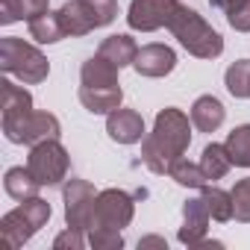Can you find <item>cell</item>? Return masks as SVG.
Wrapping results in <instances>:
<instances>
[{"mask_svg":"<svg viewBox=\"0 0 250 250\" xmlns=\"http://www.w3.org/2000/svg\"><path fill=\"white\" fill-rule=\"evenodd\" d=\"M191 145V124L188 115L183 109H162L153 121V133H147L142 139V162L153 171V174H168L171 165L177 159H183V153Z\"/></svg>","mask_w":250,"mask_h":250,"instance_id":"7a4b0ae2","label":"cell"},{"mask_svg":"<svg viewBox=\"0 0 250 250\" xmlns=\"http://www.w3.org/2000/svg\"><path fill=\"white\" fill-rule=\"evenodd\" d=\"M136 215V203L124 188H103L97 191V203H94V221L91 227H106V229H124L130 227Z\"/></svg>","mask_w":250,"mask_h":250,"instance_id":"9c48e42d","label":"cell"},{"mask_svg":"<svg viewBox=\"0 0 250 250\" xmlns=\"http://www.w3.org/2000/svg\"><path fill=\"white\" fill-rule=\"evenodd\" d=\"M229 194H232V218L241 224H250V177L238 180Z\"/></svg>","mask_w":250,"mask_h":250,"instance_id":"d4e9b609","label":"cell"},{"mask_svg":"<svg viewBox=\"0 0 250 250\" xmlns=\"http://www.w3.org/2000/svg\"><path fill=\"white\" fill-rule=\"evenodd\" d=\"M227 24H229L235 33H250V0H247L244 6L227 12Z\"/></svg>","mask_w":250,"mask_h":250,"instance_id":"83f0119b","label":"cell"},{"mask_svg":"<svg viewBox=\"0 0 250 250\" xmlns=\"http://www.w3.org/2000/svg\"><path fill=\"white\" fill-rule=\"evenodd\" d=\"M209 209L203 203V197H191L183 203V227L177 232V238L186 244V247H197L203 238H206V229H209Z\"/></svg>","mask_w":250,"mask_h":250,"instance_id":"8fae6325","label":"cell"},{"mask_svg":"<svg viewBox=\"0 0 250 250\" xmlns=\"http://www.w3.org/2000/svg\"><path fill=\"white\" fill-rule=\"evenodd\" d=\"M27 168L30 174L39 180V186H59L68 180V168H71V156L68 150L59 145V139H47L30 147L27 156Z\"/></svg>","mask_w":250,"mask_h":250,"instance_id":"52a82bcc","label":"cell"},{"mask_svg":"<svg viewBox=\"0 0 250 250\" xmlns=\"http://www.w3.org/2000/svg\"><path fill=\"white\" fill-rule=\"evenodd\" d=\"M224 85L232 97H247L250 100V59H238L227 68Z\"/></svg>","mask_w":250,"mask_h":250,"instance_id":"cb8c5ba5","label":"cell"},{"mask_svg":"<svg viewBox=\"0 0 250 250\" xmlns=\"http://www.w3.org/2000/svg\"><path fill=\"white\" fill-rule=\"evenodd\" d=\"M118 65H112L106 56H100V53H94L91 59H85L83 62V68H80V83L83 85H121L118 83Z\"/></svg>","mask_w":250,"mask_h":250,"instance_id":"9a60e30c","label":"cell"},{"mask_svg":"<svg viewBox=\"0 0 250 250\" xmlns=\"http://www.w3.org/2000/svg\"><path fill=\"white\" fill-rule=\"evenodd\" d=\"M127 24L136 33H156L168 27L177 42L197 59H218L224 53L221 33L180 0H133L127 9Z\"/></svg>","mask_w":250,"mask_h":250,"instance_id":"6da1fadb","label":"cell"},{"mask_svg":"<svg viewBox=\"0 0 250 250\" xmlns=\"http://www.w3.org/2000/svg\"><path fill=\"white\" fill-rule=\"evenodd\" d=\"M3 188L12 200H27V197H36L39 194V180L30 174V168H9L6 177H3Z\"/></svg>","mask_w":250,"mask_h":250,"instance_id":"ac0fdd59","label":"cell"},{"mask_svg":"<svg viewBox=\"0 0 250 250\" xmlns=\"http://www.w3.org/2000/svg\"><path fill=\"white\" fill-rule=\"evenodd\" d=\"M133 68H136L142 77L159 80V77H168V74L177 68V53H174L168 44H156V42H153V44L139 47Z\"/></svg>","mask_w":250,"mask_h":250,"instance_id":"30bf717a","label":"cell"},{"mask_svg":"<svg viewBox=\"0 0 250 250\" xmlns=\"http://www.w3.org/2000/svg\"><path fill=\"white\" fill-rule=\"evenodd\" d=\"M200 197H203V203H206L212 221H218V224L232 221V194H229V191H224V188L206 183V186L200 188Z\"/></svg>","mask_w":250,"mask_h":250,"instance_id":"ffe728a7","label":"cell"},{"mask_svg":"<svg viewBox=\"0 0 250 250\" xmlns=\"http://www.w3.org/2000/svg\"><path fill=\"white\" fill-rule=\"evenodd\" d=\"M30 39H36L39 44H56V42L68 39L65 27L59 21V12H44L42 18L30 21Z\"/></svg>","mask_w":250,"mask_h":250,"instance_id":"44dd1931","label":"cell"},{"mask_svg":"<svg viewBox=\"0 0 250 250\" xmlns=\"http://www.w3.org/2000/svg\"><path fill=\"white\" fill-rule=\"evenodd\" d=\"M224 145H227V150H229L232 165L250 168V124H241V127H235V130L227 136Z\"/></svg>","mask_w":250,"mask_h":250,"instance_id":"7402d4cb","label":"cell"},{"mask_svg":"<svg viewBox=\"0 0 250 250\" xmlns=\"http://www.w3.org/2000/svg\"><path fill=\"white\" fill-rule=\"evenodd\" d=\"M224 118H227V109H224V103H221L218 97H212V94L197 97L194 106H191V124H194L200 133H215L221 124H224Z\"/></svg>","mask_w":250,"mask_h":250,"instance_id":"5bb4252c","label":"cell"},{"mask_svg":"<svg viewBox=\"0 0 250 250\" xmlns=\"http://www.w3.org/2000/svg\"><path fill=\"white\" fill-rule=\"evenodd\" d=\"M62 203H65V224L85 232L91 229V221H94V203H97V191L88 180H80V177H71L65 186H62Z\"/></svg>","mask_w":250,"mask_h":250,"instance_id":"ba28073f","label":"cell"},{"mask_svg":"<svg viewBox=\"0 0 250 250\" xmlns=\"http://www.w3.org/2000/svg\"><path fill=\"white\" fill-rule=\"evenodd\" d=\"M115 18H118L115 0H68L59 9V21L68 39H80V36H88L91 30L109 27Z\"/></svg>","mask_w":250,"mask_h":250,"instance_id":"5b68a950","label":"cell"},{"mask_svg":"<svg viewBox=\"0 0 250 250\" xmlns=\"http://www.w3.org/2000/svg\"><path fill=\"white\" fill-rule=\"evenodd\" d=\"M97 53H100V56H106V59H109L112 65H118V68H127V65H133V62H136V53H139V47H136V42H133L130 36L118 33V36H109V39H103Z\"/></svg>","mask_w":250,"mask_h":250,"instance_id":"2e32d148","label":"cell"},{"mask_svg":"<svg viewBox=\"0 0 250 250\" xmlns=\"http://www.w3.org/2000/svg\"><path fill=\"white\" fill-rule=\"evenodd\" d=\"M0 106H3V118L33 112V94L24 85H15L12 80H3L0 83Z\"/></svg>","mask_w":250,"mask_h":250,"instance_id":"e0dca14e","label":"cell"},{"mask_svg":"<svg viewBox=\"0 0 250 250\" xmlns=\"http://www.w3.org/2000/svg\"><path fill=\"white\" fill-rule=\"evenodd\" d=\"M200 168L209 180H224L232 168V159H229V150L227 145H206L203 147V156H200Z\"/></svg>","mask_w":250,"mask_h":250,"instance_id":"d6986e66","label":"cell"},{"mask_svg":"<svg viewBox=\"0 0 250 250\" xmlns=\"http://www.w3.org/2000/svg\"><path fill=\"white\" fill-rule=\"evenodd\" d=\"M15 21H24V12H21V0H0V24L9 27Z\"/></svg>","mask_w":250,"mask_h":250,"instance_id":"f1b7e54d","label":"cell"},{"mask_svg":"<svg viewBox=\"0 0 250 250\" xmlns=\"http://www.w3.org/2000/svg\"><path fill=\"white\" fill-rule=\"evenodd\" d=\"M88 244H91L94 250H121V247H124V235H121V229L91 227V229H88Z\"/></svg>","mask_w":250,"mask_h":250,"instance_id":"484cf974","label":"cell"},{"mask_svg":"<svg viewBox=\"0 0 250 250\" xmlns=\"http://www.w3.org/2000/svg\"><path fill=\"white\" fill-rule=\"evenodd\" d=\"M139 247H162V250H168V241L162 235H145V238H139Z\"/></svg>","mask_w":250,"mask_h":250,"instance_id":"1f68e13d","label":"cell"},{"mask_svg":"<svg viewBox=\"0 0 250 250\" xmlns=\"http://www.w3.org/2000/svg\"><path fill=\"white\" fill-rule=\"evenodd\" d=\"M50 0H21V12H24V21H36L47 12Z\"/></svg>","mask_w":250,"mask_h":250,"instance_id":"f546056e","label":"cell"},{"mask_svg":"<svg viewBox=\"0 0 250 250\" xmlns=\"http://www.w3.org/2000/svg\"><path fill=\"white\" fill-rule=\"evenodd\" d=\"M209 3L215 6V9H221V12H232V9H238V6H244L247 0H209Z\"/></svg>","mask_w":250,"mask_h":250,"instance_id":"4dcf8cb0","label":"cell"},{"mask_svg":"<svg viewBox=\"0 0 250 250\" xmlns=\"http://www.w3.org/2000/svg\"><path fill=\"white\" fill-rule=\"evenodd\" d=\"M168 177H171L174 183L186 186V188H203V186L209 183V177L203 174L200 162H188V159H177V162L171 165Z\"/></svg>","mask_w":250,"mask_h":250,"instance_id":"603a6c76","label":"cell"},{"mask_svg":"<svg viewBox=\"0 0 250 250\" xmlns=\"http://www.w3.org/2000/svg\"><path fill=\"white\" fill-rule=\"evenodd\" d=\"M0 68L9 77H18L24 85H39L50 74L47 56L39 47H33V44H27L24 39H15V36H6L0 42Z\"/></svg>","mask_w":250,"mask_h":250,"instance_id":"277c9868","label":"cell"},{"mask_svg":"<svg viewBox=\"0 0 250 250\" xmlns=\"http://www.w3.org/2000/svg\"><path fill=\"white\" fill-rule=\"evenodd\" d=\"M62 127H59V118L50 112H24V115H9L3 118V136L12 145H39L47 139H59Z\"/></svg>","mask_w":250,"mask_h":250,"instance_id":"8992f818","label":"cell"},{"mask_svg":"<svg viewBox=\"0 0 250 250\" xmlns=\"http://www.w3.org/2000/svg\"><path fill=\"white\" fill-rule=\"evenodd\" d=\"M106 133L118 145H136L145 139V118L136 109H115L106 115Z\"/></svg>","mask_w":250,"mask_h":250,"instance_id":"7c38bea8","label":"cell"},{"mask_svg":"<svg viewBox=\"0 0 250 250\" xmlns=\"http://www.w3.org/2000/svg\"><path fill=\"white\" fill-rule=\"evenodd\" d=\"M121 85H80V103L91 115H112L115 109H121Z\"/></svg>","mask_w":250,"mask_h":250,"instance_id":"4fadbf2b","label":"cell"},{"mask_svg":"<svg viewBox=\"0 0 250 250\" xmlns=\"http://www.w3.org/2000/svg\"><path fill=\"white\" fill-rule=\"evenodd\" d=\"M47 221H50V203L42 200L39 194L27 197V200H21L18 209H12L0 218V244H3V250H18Z\"/></svg>","mask_w":250,"mask_h":250,"instance_id":"3957f363","label":"cell"},{"mask_svg":"<svg viewBox=\"0 0 250 250\" xmlns=\"http://www.w3.org/2000/svg\"><path fill=\"white\" fill-rule=\"evenodd\" d=\"M53 247H56V250H83V247H85V238H83L80 229L68 227L65 232H59V235L53 238Z\"/></svg>","mask_w":250,"mask_h":250,"instance_id":"4316f807","label":"cell"}]
</instances>
